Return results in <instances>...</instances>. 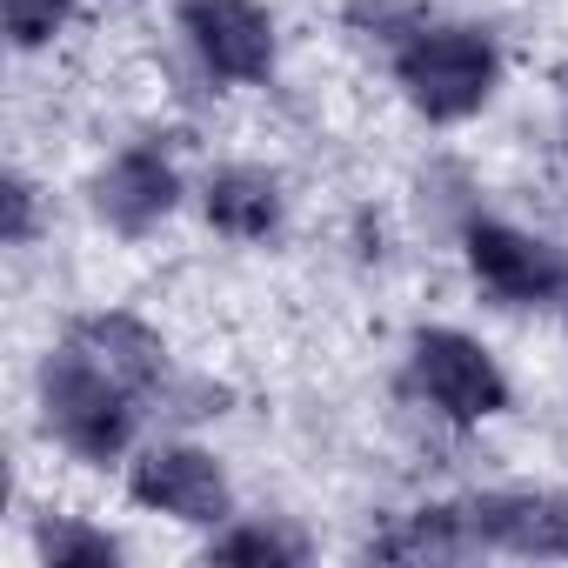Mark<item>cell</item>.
<instances>
[{
  "label": "cell",
  "mask_w": 568,
  "mask_h": 568,
  "mask_svg": "<svg viewBox=\"0 0 568 568\" xmlns=\"http://www.w3.org/2000/svg\"><path fill=\"white\" fill-rule=\"evenodd\" d=\"M68 342L74 348H88L114 382H128L134 395H168V342L141 322V315H121V308H108V315H81L74 328H68Z\"/></svg>",
  "instance_id": "9"
},
{
  "label": "cell",
  "mask_w": 568,
  "mask_h": 568,
  "mask_svg": "<svg viewBox=\"0 0 568 568\" xmlns=\"http://www.w3.org/2000/svg\"><path fill=\"white\" fill-rule=\"evenodd\" d=\"M141 402L128 382H114L88 348H74L61 335V348H48L41 362V428L81 455V462H121L134 448V428H141Z\"/></svg>",
  "instance_id": "2"
},
{
  "label": "cell",
  "mask_w": 568,
  "mask_h": 568,
  "mask_svg": "<svg viewBox=\"0 0 568 568\" xmlns=\"http://www.w3.org/2000/svg\"><path fill=\"white\" fill-rule=\"evenodd\" d=\"M81 14V0H0V28H8L14 54L48 48L54 34H68V21Z\"/></svg>",
  "instance_id": "14"
},
{
  "label": "cell",
  "mask_w": 568,
  "mask_h": 568,
  "mask_svg": "<svg viewBox=\"0 0 568 568\" xmlns=\"http://www.w3.org/2000/svg\"><path fill=\"white\" fill-rule=\"evenodd\" d=\"M174 28L187 54L227 81V88H261L274 74V14L261 0H174Z\"/></svg>",
  "instance_id": "6"
},
{
  "label": "cell",
  "mask_w": 568,
  "mask_h": 568,
  "mask_svg": "<svg viewBox=\"0 0 568 568\" xmlns=\"http://www.w3.org/2000/svg\"><path fill=\"white\" fill-rule=\"evenodd\" d=\"M34 555H41L48 568H114V561H121V541H114L108 528L81 521V515H48V521L34 528Z\"/></svg>",
  "instance_id": "13"
},
{
  "label": "cell",
  "mask_w": 568,
  "mask_h": 568,
  "mask_svg": "<svg viewBox=\"0 0 568 568\" xmlns=\"http://www.w3.org/2000/svg\"><path fill=\"white\" fill-rule=\"evenodd\" d=\"M561 134H568V94H561Z\"/></svg>",
  "instance_id": "16"
},
{
  "label": "cell",
  "mask_w": 568,
  "mask_h": 568,
  "mask_svg": "<svg viewBox=\"0 0 568 568\" xmlns=\"http://www.w3.org/2000/svg\"><path fill=\"white\" fill-rule=\"evenodd\" d=\"M462 254L475 288L495 295L501 308H555L568 302V247H555L548 234H528L515 221H468L462 227Z\"/></svg>",
  "instance_id": "4"
},
{
  "label": "cell",
  "mask_w": 568,
  "mask_h": 568,
  "mask_svg": "<svg viewBox=\"0 0 568 568\" xmlns=\"http://www.w3.org/2000/svg\"><path fill=\"white\" fill-rule=\"evenodd\" d=\"M207 561H247V568H295L308 561V535L274 521V515H234L214 528L207 541Z\"/></svg>",
  "instance_id": "12"
},
{
  "label": "cell",
  "mask_w": 568,
  "mask_h": 568,
  "mask_svg": "<svg viewBox=\"0 0 568 568\" xmlns=\"http://www.w3.org/2000/svg\"><path fill=\"white\" fill-rule=\"evenodd\" d=\"M462 508L481 555H521V561L568 555V495L555 488H481Z\"/></svg>",
  "instance_id": "7"
},
{
  "label": "cell",
  "mask_w": 568,
  "mask_h": 568,
  "mask_svg": "<svg viewBox=\"0 0 568 568\" xmlns=\"http://www.w3.org/2000/svg\"><path fill=\"white\" fill-rule=\"evenodd\" d=\"M408 388H415L442 422H462V428L495 422V415L508 408V375H501V362H495L475 335H462V328H415V335H408Z\"/></svg>",
  "instance_id": "3"
},
{
  "label": "cell",
  "mask_w": 568,
  "mask_h": 568,
  "mask_svg": "<svg viewBox=\"0 0 568 568\" xmlns=\"http://www.w3.org/2000/svg\"><path fill=\"white\" fill-rule=\"evenodd\" d=\"M128 495L148 515H168L181 528H221V521H234V481L194 442H154V448H141L128 462Z\"/></svg>",
  "instance_id": "5"
},
{
  "label": "cell",
  "mask_w": 568,
  "mask_h": 568,
  "mask_svg": "<svg viewBox=\"0 0 568 568\" xmlns=\"http://www.w3.org/2000/svg\"><path fill=\"white\" fill-rule=\"evenodd\" d=\"M201 214L214 234L227 241H267L281 227V214H288V201H281V181L267 168H247V161H227L207 174L201 187Z\"/></svg>",
  "instance_id": "10"
},
{
  "label": "cell",
  "mask_w": 568,
  "mask_h": 568,
  "mask_svg": "<svg viewBox=\"0 0 568 568\" xmlns=\"http://www.w3.org/2000/svg\"><path fill=\"white\" fill-rule=\"evenodd\" d=\"M0 207H8V227H0V241L8 247H28L34 241V221H41V194L28 174H8L0 181Z\"/></svg>",
  "instance_id": "15"
},
{
  "label": "cell",
  "mask_w": 568,
  "mask_h": 568,
  "mask_svg": "<svg viewBox=\"0 0 568 568\" xmlns=\"http://www.w3.org/2000/svg\"><path fill=\"white\" fill-rule=\"evenodd\" d=\"M395 88L422 121L455 128V121H468L495 101L501 48L468 21H415L395 41Z\"/></svg>",
  "instance_id": "1"
},
{
  "label": "cell",
  "mask_w": 568,
  "mask_h": 568,
  "mask_svg": "<svg viewBox=\"0 0 568 568\" xmlns=\"http://www.w3.org/2000/svg\"><path fill=\"white\" fill-rule=\"evenodd\" d=\"M94 214H101V227H114L121 241H141V234H154L174 207H181V168H174V154H161L154 141H134V148H121L101 174H94Z\"/></svg>",
  "instance_id": "8"
},
{
  "label": "cell",
  "mask_w": 568,
  "mask_h": 568,
  "mask_svg": "<svg viewBox=\"0 0 568 568\" xmlns=\"http://www.w3.org/2000/svg\"><path fill=\"white\" fill-rule=\"evenodd\" d=\"M368 555H388V561H468V555H481V548H475L468 508H462V501H435V508L402 515L388 535H375Z\"/></svg>",
  "instance_id": "11"
}]
</instances>
